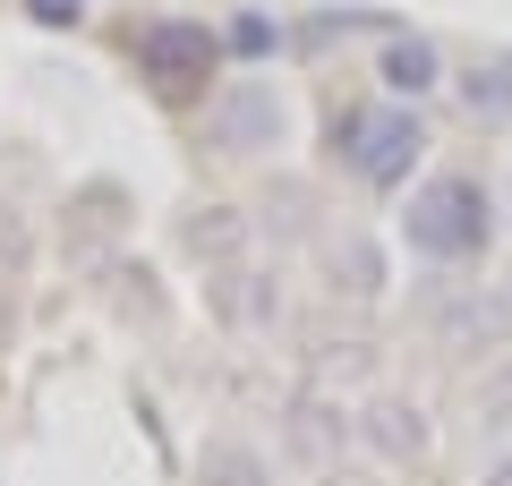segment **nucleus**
Wrapping results in <instances>:
<instances>
[{
  "instance_id": "obj_11",
  "label": "nucleus",
  "mask_w": 512,
  "mask_h": 486,
  "mask_svg": "<svg viewBox=\"0 0 512 486\" xmlns=\"http://www.w3.org/2000/svg\"><path fill=\"white\" fill-rule=\"evenodd\" d=\"M256 248L265 256H291V248H316V239L333 231V214H325V188L308 180V171H282L274 162V180L256 188Z\"/></svg>"
},
{
  "instance_id": "obj_3",
  "label": "nucleus",
  "mask_w": 512,
  "mask_h": 486,
  "mask_svg": "<svg viewBox=\"0 0 512 486\" xmlns=\"http://www.w3.org/2000/svg\"><path fill=\"white\" fill-rule=\"evenodd\" d=\"M291 128L299 120L274 69H222V86L197 103V145L214 162H282Z\"/></svg>"
},
{
  "instance_id": "obj_23",
  "label": "nucleus",
  "mask_w": 512,
  "mask_h": 486,
  "mask_svg": "<svg viewBox=\"0 0 512 486\" xmlns=\"http://www.w3.org/2000/svg\"><path fill=\"white\" fill-rule=\"evenodd\" d=\"M495 214H504V239H512V162H504V180H495Z\"/></svg>"
},
{
  "instance_id": "obj_15",
  "label": "nucleus",
  "mask_w": 512,
  "mask_h": 486,
  "mask_svg": "<svg viewBox=\"0 0 512 486\" xmlns=\"http://www.w3.org/2000/svg\"><path fill=\"white\" fill-rule=\"evenodd\" d=\"M214 35H222V69H274L282 43H291V18H274V9H231Z\"/></svg>"
},
{
  "instance_id": "obj_9",
  "label": "nucleus",
  "mask_w": 512,
  "mask_h": 486,
  "mask_svg": "<svg viewBox=\"0 0 512 486\" xmlns=\"http://www.w3.org/2000/svg\"><path fill=\"white\" fill-rule=\"evenodd\" d=\"M308 256H316V282H325L333 307H384L393 282H402V273H393V239L367 231V222H333Z\"/></svg>"
},
{
  "instance_id": "obj_16",
  "label": "nucleus",
  "mask_w": 512,
  "mask_h": 486,
  "mask_svg": "<svg viewBox=\"0 0 512 486\" xmlns=\"http://www.w3.org/2000/svg\"><path fill=\"white\" fill-rule=\"evenodd\" d=\"M470 435H478V452L512 444V350H495L487 367H470Z\"/></svg>"
},
{
  "instance_id": "obj_19",
  "label": "nucleus",
  "mask_w": 512,
  "mask_h": 486,
  "mask_svg": "<svg viewBox=\"0 0 512 486\" xmlns=\"http://www.w3.org/2000/svg\"><path fill=\"white\" fill-rule=\"evenodd\" d=\"M470 486H512V444H487V452H478Z\"/></svg>"
},
{
  "instance_id": "obj_17",
  "label": "nucleus",
  "mask_w": 512,
  "mask_h": 486,
  "mask_svg": "<svg viewBox=\"0 0 512 486\" xmlns=\"http://www.w3.org/2000/svg\"><path fill=\"white\" fill-rule=\"evenodd\" d=\"M316 384H325V393H342V384H359V393H376V342H367V333H325V342H316ZM350 393V401H359Z\"/></svg>"
},
{
  "instance_id": "obj_13",
  "label": "nucleus",
  "mask_w": 512,
  "mask_h": 486,
  "mask_svg": "<svg viewBox=\"0 0 512 486\" xmlns=\"http://www.w3.org/2000/svg\"><path fill=\"white\" fill-rule=\"evenodd\" d=\"M188 486H282V461L256 427H214L188 461Z\"/></svg>"
},
{
  "instance_id": "obj_6",
  "label": "nucleus",
  "mask_w": 512,
  "mask_h": 486,
  "mask_svg": "<svg viewBox=\"0 0 512 486\" xmlns=\"http://www.w3.org/2000/svg\"><path fill=\"white\" fill-rule=\"evenodd\" d=\"M274 461L282 478H325V469L359 461V418H350V393H325V384H291V393L274 401Z\"/></svg>"
},
{
  "instance_id": "obj_18",
  "label": "nucleus",
  "mask_w": 512,
  "mask_h": 486,
  "mask_svg": "<svg viewBox=\"0 0 512 486\" xmlns=\"http://www.w3.org/2000/svg\"><path fill=\"white\" fill-rule=\"evenodd\" d=\"M26 18H35V26H86L94 0H26Z\"/></svg>"
},
{
  "instance_id": "obj_1",
  "label": "nucleus",
  "mask_w": 512,
  "mask_h": 486,
  "mask_svg": "<svg viewBox=\"0 0 512 486\" xmlns=\"http://www.w3.org/2000/svg\"><path fill=\"white\" fill-rule=\"evenodd\" d=\"M495 248H504L495 180L470 162H427L393 197V256H410L419 273H487Z\"/></svg>"
},
{
  "instance_id": "obj_20",
  "label": "nucleus",
  "mask_w": 512,
  "mask_h": 486,
  "mask_svg": "<svg viewBox=\"0 0 512 486\" xmlns=\"http://www.w3.org/2000/svg\"><path fill=\"white\" fill-rule=\"evenodd\" d=\"M308 486H393V478L367 469V461H342V469H325V478H308Z\"/></svg>"
},
{
  "instance_id": "obj_2",
  "label": "nucleus",
  "mask_w": 512,
  "mask_h": 486,
  "mask_svg": "<svg viewBox=\"0 0 512 486\" xmlns=\"http://www.w3.org/2000/svg\"><path fill=\"white\" fill-rule=\"evenodd\" d=\"M427 145H436L427 111L384 103V94H359V103H342L325 120V162L359 188V197H402L427 171Z\"/></svg>"
},
{
  "instance_id": "obj_14",
  "label": "nucleus",
  "mask_w": 512,
  "mask_h": 486,
  "mask_svg": "<svg viewBox=\"0 0 512 486\" xmlns=\"http://www.w3.org/2000/svg\"><path fill=\"white\" fill-rule=\"evenodd\" d=\"M453 94H461V111H470L478 128H512V43L470 52V60L453 69Z\"/></svg>"
},
{
  "instance_id": "obj_8",
  "label": "nucleus",
  "mask_w": 512,
  "mask_h": 486,
  "mask_svg": "<svg viewBox=\"0 0 512 486\" xmlns=\"http://www.w3.org/2000/svg\"><path fill=\"white\" fill-rule=\"evenodd\" d=\"M205 316L231 342H274L291 324V273H282V256H248V265L205 273Z\"/></svg>"
},
{
  "instance_id": "obj_22",
  "label": "nucleus",
  "mask_w": 512,
  "mask_h": 486,
  "mask_svg": "<svg viewBox=\"0 0 512 486\" xmlns=\"http://www.w3.org/2000/svg\"><path fill=\"white\" fill-rule=\"evenodd\" d=\"M487 299H495V324L512 333V273H487Z\"/></svg>"
},
{
  "instance_id": "obj_21",
  "label": "nucleus",
  "mask_w": 512,
  "mask_h": 486,
  "mask_svg": "<svg viewBox=\"0 0 512 486\" xmlns=\"http://www.w3.org/2000/svg\"><path fill=\"white\" fill-rule=\"evenodd\" d=\"M0 256H9V265H18V256H26V222L9 214V205H0Z\"/></svg>"
},
{
  "instance_id": "obj_10",
  "label": "nucleus",
  "mask_w": 512,
  "mask_h": 486,
  "mask_svg": "<svg viewBox=\"0 0 512 486\" xmlns=\"http://www.w3.org/2000/svg\"><path fill=\"white\" fill-rule=\"evenodd\" d=\"M367 77H376V94L384 103H410V111H427L436 94H453V52H444L427 26H384L376 35V52H367Z\"/></svg>"
},
{
  "instance_id": "obj_4",
  "label": "nucleus",
  "mask_w": 512,
  "mask_h": 486,
  "mask_svg": "<svg viewBox=\"0 0 512 486\" xmlns=\"http://www.w3.org/2000/svg\"><path fill=\"white\" fill-rule=\"evenodd\" d=\"M128 69H137V86H146L154 103L188 111V103H205V94L222 86V35L205 18H180V9L137 18V35H128Z\"/></svg>"
},
{
  "instance_id": "obj_7",
  "label": "nucleus",
  "mask_w": 512,
  "mask_h": 486,
  "mask_svg": "<svg viewBox=\"0 0 512 486\" xmlns=\"http://www.w3.org/2000/svg\"><path fill=\"white\" fill-rule=\"evenodd\" d=\"M350 418H359V461L384 469V478L427 469V461H436V444H444V427H436V410H427V393H410V384H393V376H384L376 393L350 401Z\"/></svg>"
},
{
  "instance_id": "obj_5",
  "label": "nucleus",
  "mask_w": 512,
  "mask_h": 486,
  "mask_svg": "<svg viewBox=\"0 0 512 486\" xmlns=\"http://www.w3.org/2000/svg\"><path fill=\"white\" fill-rule=\"evenodd\" d=\"M410 333L461 367H487L495 350H512V333L495 324L487 273H419L410 282Z\"/></svg>"
},
{
  "instance_id": "obj_12",
  "label": "nucleus",
  "mask_w": 512,
  "mask_h": 486,
  "mask_svg": "<svg viewBox=\"0 0 512 486\" xmlns=\"http://www.w3.org/2000/svg\"><path fill=\"white\" fill-rule=\"evenodd\" d=\"M180 256H188V265H205V273L265 256V248H256V214H248L239 197H205V205H188V214H180Z\"/></svg>"
}]
</instances>
